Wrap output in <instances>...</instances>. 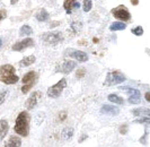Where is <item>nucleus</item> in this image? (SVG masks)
Listing matches in <instances>:
<instances>
[{"mask_svg": "<svg viewBox=\"0 0 150 147\" xmlns=\"http://www.w3.org/2000/svg\"><path fill=\"white\" fill-rule=\"evenodd\" d=\"M2 18H4V16H2V13H0V21H1Z\"/></svg>", "mask_w": 150, "mask_h": 147, "instance_id": "obj_34", "label": "nucleus"}, {"mask_svg": "<svg viewBox=\"0 0 150 147\" xmlns=\"http://www.w3.org/2000/svg\"><path fill=\"white\" fill-rule=\"evenodd\" d=\"M120 89L124 91L125 93H128L129 96H130L129 97V102L131 103V104H139L140 103V92L138 89L132 87H128V86H122Z\"/></svg>", "mask_w": 150, "mask_h": 147, "instance_id": "obj_8", "label": "nucleus"}, {"mask_svg": "<svg viewBox=\"0 0 150 147\" xmlns=\"http://www.w3.org/2000/svg\"><path fill=\"white\" fill-rule=\"evenodd\" d=\"M66 86H67V79L66 78H62L55 85L49 87V89H47V96L51 97V98L59 97L61 95V93H62V91L66 88Z\"/></svg>", "mask_w": 150, "mask_h": 147, "instance_id": "obj_4", "label": "nucleus"}, {"mask_svg": "<svg viewBox=\"0 0 150 147\" xmlns=\"http://www.w3.org/2000/svg\"><path fill=\"white\" fill-rule=\"evenodd\" d=\"M42 40L43 42L51 45H57L62 42L63 40V35L61 32H49V33H44L42 35Z\"/></svg>", "mask_w": 150, "mask_h": 147, "instance_id": "obj_5", "label": "nucleus"}, {"mask_svg": "<svg viewBox=\"0 0 150 147\" xmlns=\"http://www.w3.org/2000/svg\"><path fill=\"white\" fill-rule=\"evenodd\" d=\"M59 24H60L59 22H54V23L51 24V26H50V27H55V25H59Z\"/></svg>", "mask_w": 150, "mask_h": 147, "instance_id": "obj_31", "label": "nucleus"}, {"mask_svg": "<svg viewBox=\"0 0 150 147\" xmlns=\"http://www.w3.org/2000/svg\"><path fill=\"white\" fill-rule=\"evenodd\" d=\"M135 122H139V123H146V125H150V118L149 117H143L142 119H139V120H137Z\"/></svg>", "mask_w": 150, "mask_h": 147, "instance_id": "obj_25", "label": "nucleus"}, {"mask_svg": "<svg viewBox=\"0 0 150 147\" xmlns=\"http://www.w3.org/2000/svg\"><path fill=\"white\" fill-rule=\"evenodd\" d=\"M91 7H93V2H91V0H83V11H85V13L90 11Z\"/></svg>", "mask_w": 150, "mask_h": 147, "instance_id": "obj_23", "label": "nucleus"}, {"mask_svg": "<svg viewBox=\"0 0 150 147\" xmlns=\"http://www.w3.org/2000/svg\"><path fill=\"white\" fill-rule=\"evenodd\" d=\"M131 2H132V5H138V0H131Z\"/></svg>", "mask_w": 150, "mask_h": 147, "instance_id": "obj_33", "label": "nucleus"}, {"mask_svg": "<svg viewBox=\"0 0 150 147\" xmlns=\"http://www.w3.org/2000/svg\"><path fill=\"white\" fill-rule=\"evenodd\" d=\"M85 71H86V70H83V69H79L78 73H77V75H76L77 78H81L83 75H85Z\"/></svg>", "mask_w": 150, "mask_h": 147, "instance_id": "obj_27", "label": "nucleus"}, {"mask_svg": "<svg viewBox=\"0 0 150 147\" xmlns=\"http://www.w3.org/2000/svg\"><path fill=\"white\" fill-rule=\"evenodd\" d=\"M147 52H148V54L150 56V49H147Z\"/></svg>", "mask_w": 150, "mask_h": 147, "instance_id": "obj_35", "label": "nucleus"}, {"mask_svg": "<svg viewBox=\"0 0 150 147\" xmlns=\"http://www.w3.org/2000/svg\"><path fill=\"white\" fill-rule=\"evenodd\" d=\"M38 78V76L35 71H30V73H27L23 77L22 81H23V84H24V86L22 87V92L24 94L28 93V91H30V88L34 86V84L36 83Z\"/></svg>", "mask_w": 150, "mask_h": 147, "instance_id": "obj_3", "label": "nucleus"}, {"mask_svg": "<svg viewBox=\"0 0 150 147\" xmlns=\"http://www.w3.org/2000/svg\"><path fill=\"white\" fill-rule=\"evenodd\" d=\"M6 96H7V91H1V92H0V105L4 103Z\"/></svg>", "mask_w": 150, "mask_h": 147, "instance_id": "obj_26", "label": "nucleus"}, {"mask_svg": "<svg viewBox=\"0 0 150 147\" xmlns=\"http://www.w3.org/2000/svg\"><path fill=\"white\" fill-rule=\"evenodd\" d=\"M35 56H28V57H26V58H24L23 60H21L19 62H18V65L19 67H28L30 65H33L34 62H35Z\"/></svg>", "mask_w": 150, "mask_h": 147, "instance_id": "obj_16", "label": "nucleus"}, {"mask_svg": "<svg viewBox=\"0 0 150 147\" xmlns=\"http://www.w3.org/2000/svg\"><path fill=\"white\" fill-rule=\"evenodd\" d=\"M108 100L113 103H116V104H123V98H121L120 96H117L116 94H110Z\"/></svg>", "mask_w": 150, "mask_h": 147, "instance_id": "obj_22", "label": "nucleus"}, {"mask_svg": "<svg viewBox=\"0 0 150 147\" xmlns=\"http://www.w3.org/2000/svg\"><path fill=\"white\" fill-rule=\"evenodd\" d=\"M17 2H18V0H10V4H11V5H15Z\"/></svg>", "mask_w": 150, "mask_h": 147, "instance_id": "obj_32", "label": "nucleus"}, {"mask_svg": "<svg viewBox=\"0 0 150 147\" xmlns=\"http://www.w3.org/2000/svg\"><path fill=\"white\" fill-rule=\"evenodd\" d=\"M144 97H146V100L150 103V92H147V93L144 94Z\"/></svg>", "mask_w": 150, "mask_h": 147, "instance_id": "obj_29", "label": "nucleus"}, {"mask_svg": "<svg viewBox=\"0 0 150 147\" xmlns=\"http://www.w3.org/2000/svg\"><path fill=\"white\" fill-rule=\"evenodd\" d=\"M112 14L115 18L120 19L122 22H128L131 19V14L129 13V10L127 9L125 6H119V7L112 9Z\"/></svg>", "mask_w": 150, "mask_h": 147, "instance_id": "obj_7", "label": "nucleus"}, {"mask_svg": "<svg viewBox=\"0 0 150 147\" xmlns=\"http://www.w3.org/2000/svg\"><path fill=\"white\" fill-rule=\"evenodd\" d=\"M32 33H33V29L28 25H24V26H22V29H19L21 35H30Z\"/></svg>", "mask_w": 150, "mask_h": 147, "instance_id": "obj_21", "label": "nucleus"}, {"mask_svg": "<svg viewBox=\"0 0 150 147\" xmlns=\"http://www.w3.org/2000/svg\"><path fill=\"white\" fill-rule=\"evenodd\" d=\"M100 113H103V114H106V116H117L119 113H120V110L117 109V108H115V106H113V105H108V104H104L103 106H102V109H100Z\"/></svg>", "mask_w": 150, "mask_h": 147, "instance_id": "obj_12", "label": "nucleus"}, {"mask_svg": "<svg viewBox=\"0 0 150 147\" xmlns=\"http://www.w3.org/2000/svg\"><path fill=\"white\" fill-rule=\"evenodd\" d=\"M63 7L66 9L67 14H71V9H72V8H76V9H77V8L80 7V5H79V2H78L77 0H64Z\"/></svg>", "mask_w": 150, "mask_h": 147, "instance_id": "obj_14", "label": "nucleus"}, {"mask_svg": "<svg viewBox=\"0 0 150 147\" xmlns=\"http://www.w3.org/2000/svg\"><path fill=\"white\" fill-rule=\"evenodd\" d=\"M30 114L26 111L21 112L17 118H16V123H15V131L16 133L21 135L23 137L28 136L30 132Z\"/></svg>", "mask_w": 150, "mask_h": 147, "instance_id": "obj_1", "label": "nucleus"}, {"mask_svg": "<svg viewBox=\"0 0 150 147\" xmlns=\"http://www.w3.org/2000/svg\"><path fill=\"white\" fill-rule=\"evenodd\" d=\"M7 147H16V146H22V140L18 137H11L10 139L8 140V143L6 144Z\"/></svg>", "mask_w": 150, "mask_h": 147, "instance_id": "obj_20", "label": "nucleus"}, {"mask_svg": "<svg viewBox=\"0 0 150 147\" xmlns=\"http://www.w3.org/2000/svg\"><path fill=\"white\" fill-rule=\"evenodd\" d=\"M35 17H36V19L40 21V22H45V21L49 19V13L45 9H41L38 14H36Z\"/></svg>", "mask_w": 150, "mask_h": 147, "instance_id": "obj_19", "label": "nucleus"}, {"mask_svg": "<svg viewBox=\"0 0 150 147\" xmlns=\"http://www.w3.org/2000/svg\"><path fill=\"white\" fill-rule=\"evenodd\" d=\"M127 29V25L122 22H114L111 24L110 29L111 31H123V29Z\"/></svg>", "mask_w": 150, "mask_h": 147, "instance_id": "obj_18", "label": "nucleus"}, {"mask_svg": "<svg viewBox=\"0 0 150 147\" xmlns=\"http://www.w3.org/2000/svg\"><path fill=\"white\" fill-rule=\"evenodd\" d=\"M19 81V77L16 75L15 68L11 65H4L0 67V81L7 85L16 84Z\"/></svg>", "mask_w": 150, "mask_h": 147, "instance_id": "obj_2", "label": "nucleus"}, {"mask_svg": "<svg viewBox=\"0 0 150 147\" xmlns=\"http://www.w3.org/2000/svg\"><path fill=\"white\" fill-rule=\"evenodd\" d=\"M125 81V76L120 71H112V73H108L106 76L105 79V85L106 86H113V85H116V84H121Z\"/></svg>", "mask_w": 150, "mask_h": 147, "instance_id": "obj_6", "label": "nucleus"}, {"mask_svg": "<svg viewBox=\"0 0 150 147\" xmlns=\"http://www.w3.org/2000/svg\"><path fill=\"white\" fill-rule=\"evenodd\" d=\"M68 56L75 58L76 60H78L80 62H86L88 60V56L85 52L79 51V50H74V51H71V53H68Z\"/></svg>", "mask_w": 150, "mask_h": 147, "instance_id": "obj_13", "label": "nucleus"}, {"mask_svg": "<svg viewBox=\"0 0 150 147\" xmlns=\"http://www.w3.org/2000/svg\"><path fill=\"white\" fill-rule=\"evenodd\" d=\"M1 44H2V41H1V39H0V46H1Z\"/></svg>", "mask_w": 150, "mask_h": 147, "instance_id": "obj_36", "label": "nucleus"}, {"mask_svg": "<svg viewBox=\"0 0 150 147\" xmlns=\"http://www.w3.org/2000/svg\"><path fill=\"white\" fill-rule=\"evenodd\" d=\"M34 45V41H33V39H30V37H27V39H25V40H23V41H19V42H17L13 45V50L14 51H23V50H25L26 48H30V46H33Z\"/></svg>", "mask_w": 150, "mask_h": 147, "instance_id": "obj_11", "label": "nucleus"}, {"mask_svg": "<svg viewBox=\"0 0 150 147\" xmlns=\"http://www.w3.org/2000/svg\"><path fill=\"white\" fill-rule=\"evenodd\" d=\"M75 68H76L75 61H72V60H64V61L61 62L59 66H57V70H58L59 73L69 74V73H71Z\"/></svg>", "mask_w": 150, "mask_h": 147, "instance_id": "obj_9", "label": "nucleus"}, {"mask_svg": "<svg viewBox=\"0 0 150 147\" xmlns=\"http://www.w3.org/2000/svg\"><path fill=\"white\" fill-rule=\"evenodd\" d=\"M8 130H9V125H8L7 120H5V119L0 120V140H2L6 137Z\"/></svg>", "mask_w": 150, "mask_h": 147, "instance_id": "obj_15", "label": "nucleus"}, {"mask_svg": "<svg viewBox=\"0 0 150 147\" xmlns=\"http://www.w3.org/2000/svg\"><path fill=\"white\" fill-rule=\"evenodd\" d=\"M66 116H67V114H66L64 112H62V113H61V114H60V120H61V121L66 119Z\"/></svg>", "mask_w": 150, "mask_h": 147, "instance_id": "obj_30", "label": "nucleus"}, {"mask_svg": "<svg viewBox=\"0 0 150 147\" xmlns=\"http://www.w3.org/2000/svg\"><path fill=\"white\" fill-rule=\"evenodd\" d=\"M132 113L134 114L135 117H149L150 118V110L148 109H137L133 110Z\"/></svg>", "mask_w": 150, "mask_h": 147, "instance_id": "obj_17", "label": "nucleus"}, {"mask_svg": "<svg viewBox=\"0 0 150 147\" xmlns=\"http://www.w3.org/2000/svg\"><path fill=\"white\" fill-rule=\"evenodd\" d=\"M127 129H128V127H127V125H123V126H122V128H120L121 133L125 135V133H127Z\"/></svg>", "mask_w": 150, "mask_h": 147, "instance_id": "obj_28", "label": "nucleus"}, {"mask_svg": "<svg viewBox=\"0 0 150 147\" xmlns=\"http://www.w3.org/2000/svg\"><path fill=\"white\" fill-rule=\"evenodd\" d=\"M41 96L42 94L40 93V92H33L30 96L27 98V101L25 103V108L27 109V110H32V109H34L36 105H38V101H40V98H41Z\"/></svg>", "mask_w": 150, "mask_h": 147, "instance_id": "obj_10", "label": "nucleus"}, {"mask_svg": "<svg viewBox=\"0 0 150 147\" xmlns=\"http://www.w3.org/2000/svg\"><path fill=\"white\" fill-rule=\"evenodd\" d=\"M134 35H137V36H141L143 34V29L141 27V26H137V27H134V29H132V31H131Z\"/></svg>", "mask_w": 150, "mask_h": 147, "instance_id": "obj_24", "label": "nucleus"}]
</instances>
